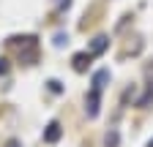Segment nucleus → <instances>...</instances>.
<instances>
[{"instance_id":"9d476101","label":"nucleus","mask_w":153,"mask_h":147,"mask_svg":"<svg viewBox=\"0 0 153 147\" xmlns=\"http://www.w3.org/2000/svg\"><path fill=\"white\" fill-rule=\"evenodd\" d=\"M148 147H153V139H150V142H148Z\"/></svg>"},{"instance_id":"f03ea898","label":"nucleus","mask_w":153,"mask_h":147,"mask_svg":"<svg viewBox=\"0 0 153 147\" xmlns=\"http://www.w3.org/2000/svg\"><path fill=\"white\" fill-rule=\"evenodd\" d=\"M99 93L101 90H90V96H88V117L99 115Z\"/></svg>"},{"instance_id":"f257e3e1","label":"nucleus","mask_w":153,"mask_h":147,"mask_svg":"<svg viewBox=\"0 0 153 147\" xmlns=\"http://www.w3.org/2000/svg\"><path fill=\"white\" fill-rule=\"evenodd\" d=\"M60 136H63V128H60V123H49V125H47V131H44V142L55 144Z\"/></svg>"},{"instance_id":"20e7f679","label":"nucleus","mask_w":153,"mask_h":147,"mask_svg":"<svg viewBox=\"0 0 153 147\" xmlns=\"http://www.w3.org/2000/svg\"><path fill=\"white\" fill-rule=\"evenodd\" d=\"M90 57H93V54H88V52L74 54V71H85V68H88V63H90Z\"/></svg>"},{"instance_id":"0eeeda50","label":"nucleus","mask_w":153,"mask_h":147,"mask_svg":"<svg viewBox=\"0 0 153 147\" xmlns=\"http://www.w3.org/2000/svg\"><path fill=\"white\" fill-rule=\"evenodd\" d=\"M49 90H52V93H60V82L52 79V82H49Z\"/></svg>"},{"instance_id":"39448f33","label":"nucleus","mask_w":153,"mask_h":147,"mask_svg":"<svg viewBox=\"0 0 153 147\" xmlns=\"http://www.w3.org/2000/svg\"><path fill=\"white\" fill-rule=\"evenodd\" d=\"M107 49V38L104 35H99V38H93V46H90V54H101Z\"/></svg>"},{"instance_id":"1a4fd4ad","label":"nucleus","mask_w":153,"mask_h":147,"mask_svg":"<svg viewBox=\"0 0 153 147\" xmlns=\"http://www.w3.org/2000/svg\"><path fill=\"white\" fill-rule=\"evenodd\" d=\"M8 147H19V142H8Z\"/></svg>"},{"instance_id":"6e6552de","label":"nucleus","mask_w":153,"mask_h":147,"mask_svg":"<svg viewBox=\"0 0 153 147\" xmlns=\"http://www.w3.org/2000/svg\"><path fill=\"white\" fill-rule=\"evenodd\" d=\"M8 71V65H6V60H0V74H6Z\"/></svg>"},{"instance_id":"423d86ee","label":"nucleus","mask_w":153,"mask_h":147,"mask_svg":"<svg viewBox=\"0 0 153 147\" xmlns=\"http://www.w3.org/2000/svg\"><path fill=\"white\" fill-rule=\"evenodd\" d=\"M118 144V131H109L107 134V147H115Z\"/></svg>"},{"instance_id":"7ed1b4c3","label":"nucleus","mask_w":153,"mask_h":147,"mask_svg":"<svg viewBox=\"0 0 153 147\" xmlns=\"http://www.w3.org/2000/svg\"><path fill=\"white\" fill-rule=\"evenodd\" d=\"M107 82H109V71H107V68H101V71L93 74V90H101Z\"/></svg>"}]
</instances>
